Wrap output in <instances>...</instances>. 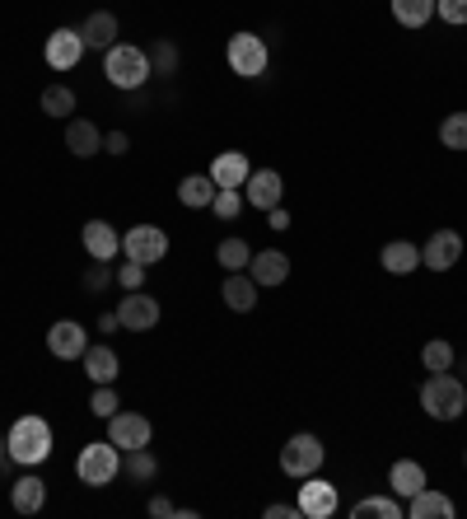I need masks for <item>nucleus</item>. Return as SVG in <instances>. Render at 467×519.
<instances>
[{
    "instance_id": "nucleus-18",
    "label": "nucleus",
    "mask_w": 467,
    "mask_h": 519,
    "mask_svg": "<svg viewBox=\"0 0 467 519\" xmlns=\"http://www.w3.org/2000/svg\"><path fill=\"white\" fill-rule=\"evenodd\" d=\"M248 173H253V164H248L243 150H225V155H215V164H211L215 188H243V183H248Z\"/></svg>"
},
{
    "instance_id": "nucleus-1",
    "label": "nucleus",
    "mask_w": 467,
    "mask_h": 519,
    "mask_svg": "<svg viewBox=\"0 0 467 519\" xmlns=\"http://www.w3.org/2000/svg\"><path fill=\"white\" fill-rule=\"evenodd\" d=\"M5 449H10V459L24 463V468H38V463H47V454H52V426H47V417H33V412H24V417L10 426V440H5Z\"/></svg>"
},
{
    "instance_id": "nucleus-13",
    "label": "nucleus",
    "mask_w": 467,
    "mask_h": 519,
    "mask_svg": "<svg viewBox=\"0 0 467 519\" xmlns=\"http://www.w3.org/2000/svg\"><path fill=\"white\" fill-rule=\"evenodd\" d=\"M43 57H47L52 71H75L80 57H85V38H80V29H57L52 38H47Z\"/></svg>"
},
{
    "instance_id": "nucleus-6",
    "label": "nucleus",
    "mask_w": 467,
    "mask_h": 519,
    "mask_svg": "<svg viewBox=\"0 0 467 519\" xmlns=\"http://www.w3.org/2000/svg\"><path fill=\"white\" fill-rule=\"evenodd\" d=\"M225 57H229V71L243 75V80H257V75L267 71V38H257V33H234L225 47Z\"/></svg>"
},
{
    "instance_id": "nucleus-38",
    "label": "nucleus",
    "mask_w": 467,
    "mask_h": 519,
    "mask_svg": "<svg viewBox=\"0 0 467 519\" xmlns=\"http://www.w3.org/2000/svg\"><path fill=\"white\" fill-rule=\"evenodd\" d=\"M145 276H150V267H141V262H122V267H117V286L122 290H141L145 286Z\"/></svg>"
},
{
    "instance_id": "nucleus-31",
    "label": "nucleus",
    "mask_w": 467,
    "mask_h": 519,
    "mask_svg": "<svg viewBox=\"0 0 467 519\" xmlns=\"http://www.w3.org/2000/svg\"><path fill=\"white\" fill-rule=\"evenodd\" d=\"M122 468H127V477H136V482H155L159 477V459L150 454V449H127Z\"/></svg>"
},
{
    "instance_id": "nucleus-3",
    "label": "nucleus",
    "mask_w": 467,
    "mask_h": 519,
    "mask_svg": "<svg viewBox=\"0 0 467 519\" xmlns=\"http://www.w3.org/2000/svg\"><path fill=\"white\" fill-rule=\"evenodd\" d=\"M103 75H108V85L131 94V89H145V80H150L155 71H150V57H145L141 47L113 43L108 52H103Z\"/></svg>"
},
{
    "instance_id": "nucleus-41",
    "label": "nucleus",
    "mask_w": 467,
    "mask_h": 519,
    "mask_svg": "<svg viewBox=\"0 0 467 519\" xmlns=\"http://www.w3.org/2000/svg\"><path fill=\"white\" fill-rule=\"evenodd\" d=\"M103 150H108V155H127V150H131L127 131H108V136H103Z\"/></svg>"
},
{
    "instance_id": "nucleus-11",
    "label": "nucleus",
    "mask_w": 467,
    "mask_h": 519,
    "mask_svg": "<svg viewBox=\"0 0 467 519\" xmlns=\"http://www.w3.org/2000/svg\"><path fill=\"white\" fill-rule=\"evenodd\" d=\"M85 337H89L85 323H75V318H61V323H52V328H47V351H52L57 361H80V356L89 351Z\"/></svg>"
},
{
    "instance_id": "nucleus-20",
    "label": "nucleus",
    "mask_w": 467,
    "mask_h": 519,
    "mask_svg": "<svg viewBox=\"0 0 467 519\" xmlns=\"http://www.w3.org/2000/svg\"><path fill=\"white\" fill-rule=\"evenodd\" d=\"M407 515H411V519H453V515H458V505H453L444 491L421 487V491H416V496L407 501Z\"/></svg>"
},
{
    "instance_id": "nucleus-19",
    "label": "nucleus",
    "mask_w": 467,
    "mask_h": 519,
    "mask_svg": "<svg viewBox=\"0 0 467 519\" xmlns=\"http://www.w3.org/2000/svg\"><path fill=\"white\" fill-rule=\"evenodd\" d=\"M257 281L248 272H229L225 276V286H220V300L234 309V314H248V309H257Z\"/></svg>"
},
{
    "instance_id": "nucleus-36",
    "label": "nucleus",
    "mask_w": 467,
    "mask_h": 519,
    "mask_svg": "<svg viewBox=\"0 0 467 519\" xmlns=\"http://www.w3.org/2000/svg\"><path fill=\"white\" fill-rule=\"evenodd\" d=\"M211 211H215L220 220H239L243 192H239V188H220V192H215V202H211Z\"/></svg>"
},
{
    "instance_id": "nucleus-34",
    "label": "nucleus",
    "mask_w": 467,
    "mask_h": 519,
    "mask_svg": "<svg viewBox=\"0 0 467 519\" xmlns=\"http://www.w3.org/2000/svg\"><path fill=\"white\" fill-rule=\"evenodd\" d=\"M113 281H117V267H113V262L94 258V262L85 267V290H89V295H99V290H108Z\"/></svg>"
},
{
    "instance_id": "nucleus-29",
    "label": "nucleus",
    "mask_w": 467,
    "mask_h": 519,
    "mask_svg": "<svg viewBox=\"0 0 467 519\" xmlns=\"http://www.w3.org/2000/svg\"><path fill=\"white\" fill-rule=\"evenodd\" d=\"M215 262H220L225 272H248V262H253V248L243 244L239 234H234V239H220V248H215Z\"/></svg>"
},
{
    "instance_id": "nucleus-12",
    "label": "nucleus",
    "mask_w": 467,
    "mask_h": 519,
    "mask_svg": "<svg viewBox=\"0 0 467 519\" xmlns=\"http://www.w3.org/2000/svg\"><path fill=\"white\" fill-rule=\"evenodd\" d=\"M117 323L131 332H150L159 328V300L145 290H127V300L117 304Z\"/></svg>"
},
{
    "instance_id": "nucleus-21",
    "label": "nucleus",
    "mask_w": 467,
    "mask_h": 519,
    "mask_svg": "<svg viewBox=\"0 0 467 519\" xmlns=\"http://www.w3.org/2000/svg\"><path fill=\"white\" fill-rule=\"evenodd\" d=\"M379 262H383V272L388 276H411L416 267H421V248L411 244V239H393V244H383Z\"/></svg>"
},
{
    "instance_id": "nucleus-27",
    "label": "nucleus",
    "mask_w": 467,
    "mask_h": 519,
    "mask_svg": "<svg viewBox=\"0 0 467 519\" xmlns=\"http://www.w3.org/2000/svg\"><path fill=\"white\" fill-rule=\"evenodd\" d=\"M393 19L402 29H425L435 19V0H393Z\"/></svg>"
},
{
    "instance_id": "nucleus-40",
    "label": "nucleus",
    "mask_w": 467,
    "mask_h": 519,
    "mask_svg": "<svg viewBox=\"0 0 467 519\" xmlns=\"http://www.w3.org/2000/svg\"><path fill=\"white\" fill-rule=\"evenodd\" d=\"M267 519H304V510H299V501H271L267 505Z\"/></svg>"
},
{
    "instance_id": "nucleus-33",
    "label": "nucleus",
    "mask_w": 467,
    "mask_h": 519,
    "mask_svg": "<svg viewBox=\"0 0 467 519\" xmlns=\"http://www.w3.org/2000/svg\"><path fill=\"white\" fill-rule=\"evenodd\" d=\"M439 141L444 150H467V113H449L439 122Z\"/></svg>"
},
{
    "instance_id": "nucleus-23",
    "label": "nucleus",
    "mask_w": 467,
    "mask_h": 519,
    "mask_svg": "<svg viewBox=\"0 0 467 519\" xmlns=\"http://www.w3.org/2000/svg\"><path fill=\"white\" fill-rule=\"evenodd\" d=\"M80 38H85V47H94V52H108V47L117 43V15L113 10H94V15L85 19Z\"/></svg>"
},
{
    "instance_id": "nucleus-16",
    "label": "nucleus",
    "mask_w": 467,
    "mask_h": 519,
    "mask_svg": "<svg viewBox=\"0 0 467 519\" xmlns=\"http://www.w3.org/2000/svg\"><path fill=\"white\" fill-rule=\"evenodd\" d=\"M66 150H71L75 159H89L103 150V131L99 122H89V117H71L66 122Z\"/></svg>"
},
{
    "instance_id": "nucleus-5",
    "label": "nucleus",
    "mask_w": 467,
    "mask_h": 519,
    "mask_svg": "<svg viewBox=\"0 0 467 519\" xmlns=\"http://www.w3.org/2000/svg\"><path fill=\"white\" fill-rule=\"evenodd\" d=\"M323 459H327L323 440H318V435H309V431H299V435H290V440H285V449H281V473L304 482V477H313L318 468H323Z\"/></svg>"
},
{
    "instance_id": "nucleus-8",
    "label": "nucleus",
    "mask_w": 467,
    "mask_h": 519,
    "mask_svg": "<svg viewBox=\"0 0 467 519\" xmlns=\"http://www.w3.org/2000/svg\"><path fill=\"white\" fill-rule=\"evenodd\" d=\"M337 482H327V477H304V487H299V510H304V519H332L337 515Z\"/></svg>"
},
{
    "instance_id": "nucleus-32",
    "label": "nucleus",
    "mask_w": 467,
    "mask_h": 519,
    "mask_svg": "<svg viewBox=\"0 0 467 519\" xmlns=\"http://www.w3.org/2000/svg\"><path fill=\"white\" fill-rule=\"evenodd\" d=\"M453 361H458V356H453V346L444 342V337H435V342L421 346V365L430 370V375H435V370H453Z\"/></svg>"
},
{
    "instance_id": "nucleus-45",
    "label": "nucleus",
    "mask_w": 467,
    "mask_h": 519,
    "mask_svg": "<svg viewBox=\"0 0 467 519\" xmlns=\"http://www.w3.org/2000/svg\"><path fill=\"white\" fill-rule=\"evenodd\" d=\"M5 454H10V449H5V435H0V463H5Z\"/></svg>"
},
{
    "instance_id": "nucleus-7",
    "label": "nucleus",
    "mask_w": 467,
    "mask_h": 519,
    "mask_svg": "<svg viewBox=\"0 0 467 519\" xmlns=\"http://www.w3.org/2000/svg\"><path fill=\"white\" fill-rule=\"evenodd\" d=\"M122 253H127L131 262H141V267H155V262H164V253H169V234L159 230V225H131V230L122 234Z\"/></svg>"
},
{
    "instance_id": "nucleus-37",
    "label": "nucleus",
    "mask_w": 467,
    "mask_h": 519,
    "mask_svg": "<svg viewBox=\"0 0 467 519\" xmlns=\"http://www.w3.org/2000/svg\"><path fill=\"white\" fill-rule=\"evenodd\" d=\"M117 407H122V398H117V389L113 384H99V389H94V398H89V412H94V417H113Z\"/></svg>"
},
{
    "instance_id": "nucleus-22",
    "label": "nucleus",
    "mask_w": 467,
    "mask_h": 519,
    "mask_svg": "<svg viewBox=\"0 0 467 519\" xmlns=\"http://www.w3.org/2000/svg\"><path fill=\"white\" fill-rule=\"evenodd\" d=\"M215 178L211 173H187L183 183H178V202L187 206V211H206V206L215 202Z\"/></svg>"
},
{
    "instance_id": "nucleus-44",
    "label": "nucleus",
    "mask_w": 467,
    "mask_h": 519,
    "mask_svg": "<svg viewBox=\"0 0 467 519\" xmlns=\"http://www.w3.org/2000/svg\"><path fill=\"white\" fill-rule=\"evenodd\" d=\"M117 328H122V323H117V314H103L99 318V332H117Z\"/></svg>"
},
{
    "instance_id": "nucleus-2",
    "label": "nucleus",
    "mask_w": 467,
    "mask_h": 519,
    "mask_svg": "<svg viewBox=\"0 0 467 519\" xmlns=\"http://www.w3.org/2000/svg\"><path fill=\"white\" fill-rule=\"evenodd\" d=\"M421 407L435 421H458L467 412V384H463V375L435 370V375L421 384Z\"/></svg>"
},
{
    "instance_id": "nucleus-46",
    "label": "nucleus",
    "mask_w": 467,
    "mask_h": 519,
    "mask_svg": "<svg viewBox=\"0 0 467 519\" xmlns=\"http://www.w3.org/2000/svg\"><path fill=\"white\" fill-rule=\"evenodd\" d=\"M463 463H467V454H463Z\"/></svg>"
},
{
    "instance_id": "nucleus-17",
    "label": "nucleus",
    "mask_w": 467,
    "mask_h": 519,
    "mask_svg": "<svg viewBox=\"0 0 467 519\" xmlns=\"http://www.w3.org/2000/svg\"><path fill=\"white\" fill-rule=\"evenodd\" d=\"M248 276H253L257 286H285V276H290V258H285L281 248L253 253V262H248Z\"/></svg>"
},
{
    "instance_id": "nucleus-30",
    "label": "nucleus",
    "mask_w": 467,
    "mask_h": 519,
    "mask_svg": "<svg viewBox=\"0 0 467 519\" xmlns=\"http://www.w3.org/2000/svg\"><path fill=\"white\" fill-rule=\"evenodd\" d=\"M38 103H43L47 117H71L75 113V89L71 85H47Z\"/></svg>"
},
{
    "instance_id": "nucleus-28",
    "label": "nucleus",
    "mask_w": 467,
    "mask_h": 519,
    "mask_svg": "<svg viewBox=\"0 0 467 519\" xmlns=\"http://www.w3.org/2000/svg\"><path fill=\"white\" fill-rule=\"evenodd\" d=\"M355 519H369V515H379V519H402L407 515V505H402V496H365V501L351 510Z\"/></svg>"
},
{
    "instance_id": "nucleus-39",
    "label": "nucleus",
    "mask_w": 467,
    "mask_h": 519,
    "mask_svg": "<svg viewBox=\"0 0 467 519\" xmlns=\"http://www.w3.org/2000/svg\"><path fill=\"white\" fill-rule=\"evenodd\" d=\"M435 15L444 19V24H453V29H463L467 24V0H435Z\"/></svg>"
},
{
    "instance_id": "nucleus-10",
    "label": "nucleus",
    "mask_w": 467,
    "mask_h": 519,
    "mask_svg": "<svg viewBox=\"0 0 467 519\" xmlns=\"http://www.w3.org/2000/svg\"><path fill=\"white\" fill-rule=\"evenodd\" d=\"M458 258H463V234L458 230H435L421 248V267H430V272H449V267H458Z\"/></svg>"
},
{
    "instance_id": "nucleus-14",
    "label": "nucleus",
    "mask_w": 467,
    "mask_h": 519,
    "mask_svg": "<svg viewBox=\"0 0 467 519\" xmlns=\"http://www.w3.org/2000/svg\"><path fill=\"white\" fill-rule=\"evenodd\" d=\"M281 173L276 169H253L248 173V183H243V202L257 206V211H271V206H281Z\"/></svg>"
},
{
    "instance_id": "nucleus-24",
    "label": "nucleus",
    "mask_w": 467,
    "mask_h": 519,
    "mask_svg": "<svg viewBox=\"0 0 467 519\" xmlns=\"http://www.w3.org/2000/svg\"><path fill=\"white\" fill-rule=\"evenodd\" d=\"M388 487H393V496L411 501V496L425 487V468L416 459H397L393 468H388Z\"/></svg>"
},
{
    "instance_id": "nucleus-42",
    "label": "nucleus",
    "mask_w": 467,
    "mask_h": 519,
    "mask_svg": "<svg viewBox=\"0 0 467 519\" xmlns=\"http://www.w3.org/2000/svg\"><path fill=\"white\" fill-rule=\"evenodd\" d=\"M155 519H169V515H178V505L169 501V496H150V505H145Z\"/></svg>"
},
{
    "instance_id": "nucleus-9",
    "label": "nucleus",
    "mask_w": 467,
    "mask_h": 519,
    "mask_svg": "<svg viewBox=\"0 0 467 519\" xmlns=\"http://www.w3.org/2000/svg\"><path fill=\"white\" fill-rule=\"evenodd\" d=\"M150 435H155V426H150L141 412H122V407H117L113 417H108V440H113L122 454H127V449H145Z\"/></svg>"
},
{
    "instance_id": "nucleus-15",
    "label": "nucleus",
    "mask_w": 467,
    "mask_h": 519,
    "mask_svg": "<svg viewBox=\"0 0 467 519\" xmlns=\"http://www.w3.org/2000/svg\"><path fill=\"white\" fill-rule=\"evenodd\" d=\"M80 244H85L89 258L113 262L117 253H122V234H117L108 220H85V230H80Z\"/></svg>"
},
{
    "instance_id": "nucleus-25",
    "label": "nucleus",
    "mask_w": 467,
    "mask_h": 519,
    "mask_svg": "<svg viewBox=\"0 0 467 519\" xmlns=\"http://www.w3.org/2000/svg\"><path fill=\"white\" fill-rule=\"evenodd\" d=\"M80 361H85V375L94 379V384H113V379L122 375V361H117L113 346H89Z\"/></svg>"
},
{
    "instance_id": "nucleus-35",
    "label": "nucleus",
    "mask_w": 467,
    "mask_h": 519,
    "mask_svg": "<svg viewBox=\"0 0 467 519\" xmlns=\"http://www.w3.org/2000/svg\"><path fill=\"white\" fill-rule=\"evenodd\" d=\"M150 71L155 75H178V47L169 38H159L155 52H150Z\"/></svg>"
},
{
    "instance_id": "nucleus-43",
    "label": "nucleus",
    "mask_w": 467,
    "mask_h": 519,
    "mask_svg": "<svg viewBox=\"0 0 467 519\" xmlns=\"http://www.w3.org/2000/svg\"><path fill=\"white\" fill-rule=\"evenodd\" d=\"M267 225H271V230H290V211H285V206H271Z\"/></svg>"
},
{
    "instance_id": "nucleus-4",
    "label": "nucleus",
    "mask_w": 467,
    "mask_h": 519,
    "mask_svg": "<svg viewBox=\"0 0 467 519\" xmlns=\"http://www.w3.org/2000/svg\"><path fill=\"white\" fill-rule=\"evenodd\" d=\"M117 473H122V449H117L113 440H94V445H85L80 459H75V477H80L85 487H108Z\"/></svg>"
},
{
    "instance_id": "nucleus-26",
    "label": "nucleus",
    "mask_w": 467,
    "mask_h": 519,
    "mask_svg": "<svg viewBox=\"0 0 467 519\" xmlns=\"http://www.w3.org/2000/svg\"><path fill=\"white\" fill-rule=\"evenodd\" d=\"M47 501V482H38V477H19L15 487H10V505H15L19 515H38Z\"/></svg>"
}]
</instances>
